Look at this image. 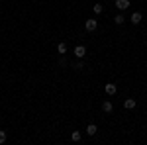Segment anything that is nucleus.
Wrapping results in <instances>:
<instances>
[{"label":"nucleus","instance_id":"nucleus-1","mask_svg":"<svg viewBox=\"0 0 147 145\" xmlns=\"http://www.w3.org/2000/svg\"><path fill=\"white\" fill-rule=\"evenodd\" d=\"M84 28H86V32H94V30L98 28V22H96L94 18H90V20L84 22Z\"/></svg>","mask_w":147,"mask_h":145},{"label":"nucleus","instance_id":"nucleus-2","mask_svg":"<svg viewBox=\"0 0 147 145\" xmlns=\"http://www.w3.org/2000/svg\"><path fill=\"white\" fill-rule=\"evenodd\" d=\"M75 55H77V59H82V57L86 55V47L84 45H77L75 47Z\"/></svg>","mask_w":147,"mask_h":145},{"label":"nucleus","instance_id":"nucleus-3","mask_svg":"<svg viewBox=\"0 0 147 145\" xmlns=\"http://www.w3.org/2000/svg\"><path fill=\"white\" fill-rule=\"evenodd\" d=\"M131 4H129V0H116V8L118 10H127Z\"/></svg>","mask_w":147,"mask_h":145},{"label":"nucleus","instance_id":"nucleus-4","mask_svg":"<svg viewBox=\"0 0 147 145\" xmlns=\"http://www.w3.org/2000/svg\"><path fill=\"white\" fill-rule=\"evenodd\" d=\"M104 90H106V94H110V96H114V94L118 92V86H116V84H112V82H108V84L104 86Z\"/></svg>","mask_w":147,"mask_h":145},{"label":"nucleus","instance_id":"nucleus-5","mask_svg":"<svg viewBox=\"0 0 147 145\" xmlns=\"http://www.w3.org/2000/svg\"><path fill=\"white\" fill-rule=\"evenodd\" d=\"M102 110L106 112V114H110V112H112V110H114V106H112V102H110V100H104V102H102Z\"/></svg>","mask_w":147,"mask_h":145},{"label":"nucleus","instance_id":"nucleus-6","mask_svg":"<svg viewBox=\"0 0 147 145\" xmlns=\"http://www.w3.org/2000/svg\"><path fill=\"white\" fill-rule=\"evenodd\" d=\"M124 108L125 110H134V108H136V100H134V98H127V100L124 102Z\"/></svg>","mask_w":147,"mask_h":145},{"label":"nucleus","instance_id":"nucleus-7","mask_svg":"<svg viewBox=\"0 0 147 145\" xmlns=\"http://www.w3.org/2000/svg\"><path fill=\"white\" fill-rule=\"evenodd\" d=\"M141 18H143V16H141V12H134V14H131V24H139L141 22Z\"/></svg>","mask_w":147,"mask_h":145},{"label":"nucleus","instance_id":"nucleus-8","mask_svg":"<svg viewBox=\"0 0 147 145\" xmlns=\"http://www.w3.org/2000/svg\"><path fill=\"white\" fill-rule=\"evenodd\" d=\"M96 132H98V127H96V125H94V123H90V125H88V127H86V135H96Z\"/></svg>","mask_w":147,"mask_h":145},{"label":"nucleus","instance_id":"nucleus-9","mask_svg":"<svg viewBox=\"0 0 147 145\" xmlns=\"http://www.w3.org/2000/svg\"><path fill=\"white\" fill-rule=\"evenodd\" d=\"M57 51H59L61 55H65V53H67V43H63V41H61V43L57 45Z\"/></svg>","mask_w":147,"mask_h":145},{"label":"nucleus","instance_id":"nucleus-10","mask_svg":"<svg viewBox=\"0 0 147 145\" xmlns=\"http://www.w3.org/2000/svg\"><path fill=\"white\" fill-rule=\"evenodd\" d=\"M80 137H82L80 132H73V134H71V139H73V141H80Z\"/></svg>","mask_w":147,"mask_h":145},{"label":"nucleus","instance_id":"nucleus-11","mask_svg":"<svg viewBox=\"0 0 147 145\" xmlns=\"http://www.w3.org/2000/svg\"><path fill=\"white\" fill-rule=\"evenodd\" d=\"M114 22L118 24V26H122V24L125 22V18H124V16H122V14H118V16H116V18H114Z\"/></svg>","mask_w":147,"mask_h":145},{"label":"nucleus","instance_id":"nucleus-12","mask_svg":"<svg viewBox=\"0 0 147 145\" xmlns=\"http://www.w3.org/2000/svg\"><path fill=\"white\" fill-rule=\"evenodd\" d=\"M92 10H94V14H100L104 8H102V4H94V8H92Z\"/></svg>","mask_w":147,"mask_h":145},{"label":"nucleus","instance_id":"nucleus-13","mask_svg":"<svg viewBox=\"0 0 147 145\" xmlns=\"http://www.w3.org/2000/svg\"><path fill=\"white\" fill-rule=\"evenodd\" d=\"M73 67L77 69V71H80V69H84V63H82V61H77V63H75Z\"/></svg>","mask_w":147,"mask_h":145},{"label":"nucleus","instance_id":"nucleus-14","mask_svg":"<svg viewBox=\"0 0 147 145\" xmlns=\"http://www.w3.org/2000/svg\"><path fill=\"white\" fill-rule=\"evenodd\" d=\"M6 137H8L6 132H0V143H6Z\"/></svg>","mask_w":147,"mask_h":145}]
</instances>
